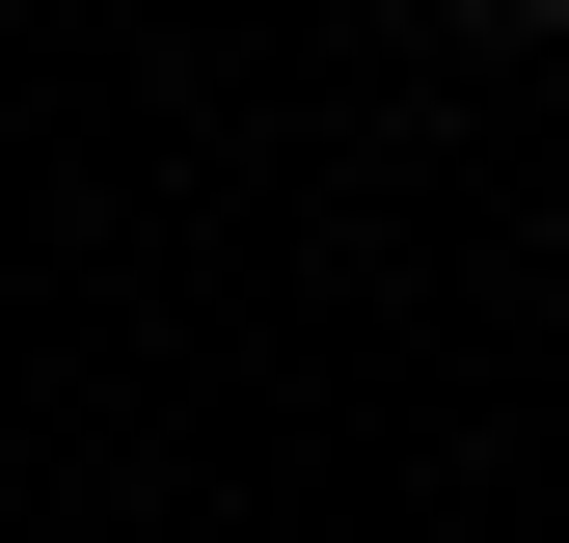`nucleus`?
I'll return each instance as SVG.
<instances>
[{
	"label": "nucleus",
	"instance_id": "obj_1",
	"mask_svg": "<svg viewBox=\"0 0 569 543\" xmlns=\"http://www.w3.org/2000/svg\"><path fill=\"white\" fill-rule=\"evenodd\" d=\"M461 28H569V0H461Z\"/></svg>",
	"mask_w": 569,
	"mask_h": 543
}]
</instances>
